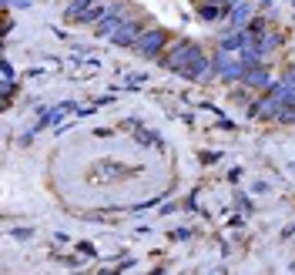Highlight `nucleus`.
Returning a JSON list of instances; mask_svg holds the SVG:
<instances>
[{
    "instance_id": "nucleus-1",
    "label": "nucleus",
    "mask_w": 295,
    "mask_h": 275,
    "mask_svg": "<svg viewBox=\"0 0 295 275\" xmlns=\"http://www.w3.org/2000/svg\"><path fill=\"white\" fill-rule=\"evenodd\" d=\"M158 64H161L165 71L184 77V81H195V84H211V81H218L215 64H211V54L205 51L198 40H191V37H171V44H168L165 54L158 57Z\"/></svg>"
},
{
    "instance_id": "nucleus-2",
    "label": "nucleus",
    "mask_w": 295,
    "mask_h": 275,
    "mask_svg": "<svg viewBox=\"0 0 295 275\" xmlns=\"http://www.w3.org/2000/svg\"><path fill=\"white\" fill-rule=\"evenodd\" d=\"M211 64H215V74H218L221 84H238L241 77H245V71H248V64L241 61V54L221 51V47L211 51Z\"/></svg>"
},
{
    "instance_id": "nucleus-3",
    "label": "nucleus",
    "mask_w": 295,
    "mask_h": 275,
    "mask_svg": "<svg viewBox=\"0 0 295 275\" xmlns=\"http://www.w3.org/2000/svg\"><path fill=\"white\" fill-rule=\"evenodd\" d=\"M168 44H171V34H168L165 27H145V34L138 37V44L131 51L138 57H145V61H158L168 51Z\"/></svg>"
},
{
    "instance_id": "nucleus-4",
    "label": "nucleus",
    "mask_w": 295,
    "mask_h": 275,
    "mask_svg": "<svg viewBox=\"0 0 295 275\" xmlns=\"http://www.w3.org/2000/svg\"><path fill=\"white\" fill-rule=\"evenodd\" d=\"M145 27H148L145 20L138 17V14H131V17L121 20V27L114 31L111 44H114V47H134V44H138V37L145 34Z\"/></svg>"
},
{
    "instance_id": "nucleus-5",
    "label": "nucleus",
    "mask_w": 295,
    "mask_h": 275,
    "mask_svg": "<svg viewBox=\"0 0 295 275\" xmlns=\"http://www.w3.org/2000/svg\"><path fill=\"white\" fill-rule=\"evenodd\" d=\"M272 81H275V77H272V71H268V64H252L238 84H245V88H252V91H258V94H265L268 88H272Z\"/></svg>"
},
{
    "instance_id": "nucleus-6",
    "label": "nucleus",
    "mask_w": 295,
    "mask_h": 275,
    "mask_svg": "<svg viewBox=\"0 0 295 275\" xmlns=\"http://www.w3.org/2000/svg\"><path fill=\"white\" fill-rule=\"evenodd\" d=\"M255 3H248V0H235L232 7H228V17H225V24L228 27H235V31H245L248 24H252V17H255Z\"/></svg>"
},
{
    "instance_id": "nucleus-7",
    "label": "nucleus",
    "mask_w": 295,
    "mask_h": 275,
    "mask_svg": "<svg viewBox=\"0 0 295 275\" xmlns=\"http://www.w3.org/2000/svg\"><path fill=\"white\" fill-rule=\"evenodd\" d=\"M285 40H289V37H285V31H278L275 24H272L265 34H258V37H255V44H258V51L265 54V61H268L272 54H278V51L285 47Z\"/></svg>"
},
{
    "instance_id": "nucleus-8",
    "label": "nucleus",
    "mask_w": 295,
    "mask_h": 275,
    "mask_svg": "<svg viewBox=\"0 0 295 275\" xmlns=\"http://www.w3.org/2000/svg\"><path fill=\"white\" fill-rule=\"evenodd\" d=\"M195 7H198V17H202L205 24H218V20L228 17V3H215V0H198Z\"/></svg>"
},
{
    "instance_id": "nucleus-9",
    "label": "nucleus",
    "mask_w": 295,
    "mask_h": 275,
    "mask_svg": "<svg viewBox=\"0 0 295 275\" xmlns=\"http://www.w3.org/2000/svg\"><path fill=\"white\" fill-rule=\"evenodd\" d=\"M101 17H104V0H97V3H91V7H88V10H81L71 24H77V27H94Z\"/></svg>"
},
{
    "instance_id": "nucleus-10",
    "label": "nucleus",
    "mask_w": 295,
    "mask_h": 275,
    "mask_svg": "<svg viewBox=\"0 0 295 275\" xmlns=\"http://www.w3.org/2000/svg\"><path fill=\"white\" fill-rule=\"evenodd\" d=\"M134 141L141 148H165L161 134H154V131H148V128H134Z\"/></svg>"
},
{
    "instance_id": "nucleus-11",
    "label": "nucleus",
    "mask_w": 295,
    "mask_h": 275,
    "mask_svg": "<svg viewBox=\"0 0 295 275\" xmlns=\"http://www.w3.org/2000/svg\"><path fill=\"white\" fill-rule=\"evenodd\" d=\"M91 3H97V0H67V7H64V20H67V24H71V20L77 17V14H81V10H88V7H91Z\"/></svg>"
},
{
    "instance_id": "nucleus-12",
    "label": "nucleus",
    "mask_w": 295,
    "mask_h": 275,
    "mask_svg": "<svg viewBox=\"0 0 295 275\" xmlns=\"http://www.w3.org/2000/svg\"><path fill=\"white\" fill-rule=\"evenodd\" d=\"M275 124H295V104H282V108H278Z\"/></svg>"
},
{
    "instance_id": "nucleus-13",
    "label": "nucleus",
    "mask_w": 295,
    "mask_h": 275,
    "mask_svg": "<svg viewBox=\"0 0 295 275\" xmlns=\"http://www.w3.org/2000/svg\"><path fill=\"white\" fill-rule=\"evenodd\" d=\"M10 81H17L14 64H10V61H0V84H10Z\"/></svg>"
},
{
    "instance_id": "nucleus-14",
    "label": "nucleus",
    "mask_w": 295,
    "mask_h": 275,
    "mask_svg": "<svg viewBox=\"0 0 295 275\" xmlns=\"http://www.w3.org/2000/svg\"><path fill=\"white\" fill-rule=\"evenodd\" d=\"M0 94H3V108H10V101H14V94H17V81L0 84Z\"/></svg>"
},
{
    "instance_id": "nucleus-15",
    "label": "nucleus",
    "mask_w": 295,
    "mask_h": 275,
    "mask_svg": "<svg viewBox=\"0 0 295 275\" xmlns=\"http://www.w3.org/2000/svg\"><path fill=\"white\" fill-rule=\"evenodd\" d=\"M198 161H202L205 168L215 165V161H221V151H202V154H198Z\"/></svg>"
},
{
    "instance_id": "nucleus-16",
    "label": "nucleus",
    "mask_w": 295,
    "mask_h": 275,
    "mask_svg": "<svg viewBox=\"0 0 295 275\" xmlns=\"http://www.w3.org/2000/svg\"><path fill=\"white\" fill-rule=\"evenodd\" d=\"M235 205H238L245 215H252V208H255V205H252V198H248V195H241V191L235 195Z\"/></svg>"
},
{
    "instance_id": "nucleus-17",
    "label": "nucleus",
    "mask_w": 295,
    "mask_h": 275,
    "mask_svg": "<svg viewBox=\"0 0 295 275\" xmlns=\"http://www.w3.org/2000/svg\"><path fill=\"white\" fill-rule=\"evenodd\" d=\"M74 248H77V252H81V255H84V258H94V255H97V248H94L91 242H77Z\"/></svg>"
},
{
    "instance_id": "nucleus-18",
    "label": "nucleus",
    "mask_w": 295,
    "mask_h": 275,
    "mask_svg": "<svg viewBox=\"0 0 295 275\" xmlns=\"http://www.w3.org/2000/svg\"><path fill=\"white\" fill-rule=\"evenodd\" d=\"M30 3H34V0H3V7H7V10H27Z\"/></svg>"
},
{
    "instance_id": "nucleus-19",
    "label": "nucleus",
    "mask_w": 295,
    "mask_h": 275,
    "mask_svg": "<svg viewBox=\"0 0 295 275\" xmlns=\"http://www.w3.org/2000/svg\"><path fill=\"white\" fill-rule=\"evenodd\" d=\"M191 235H195L191 228H175V232H171V242H188Z\"/></svg>"
},
{
    "instance_id": "nucleus-20",
    "label": "nucleus",
    "mask_w": 295,
    "mask_h": 275,
    "mask_svg": "<svg viewBox=\"0 0 295 275\" xmlns=\"http://www.w3.org/2000/svg\"><path fill=\"white\" fill-rule=\"evenodd\" d=\"M181 208H188V212H198V195L191 191L188 198H181Z\"/></svg>"
},
{
    "instance_id": "nucleus-21",
    "label": "nucleus",
    "mask_w": 295,
    "mask_h": 275,
    "mask_svg": "<svg viewBox=\"0 0 295 275\" xmlns=\"http://www.w3.org/2000/svg\"><path fill=\"white\" fill-rule=\"evenodd\" d=\"M134 128H141L138 118H124V121H121V131H134Z\"/></svg>"
},
{
    "instance_id": "nucleus-22",
    "label": "nucleus",
    "mask_w": 295,
    "mask_h": 275,
    "mask_svg": "<svg viewBox=\"0 0 295 275\" xmlns=\"http://www.w3.org/2000/svg\"><path fill=\"white\" fill-rule=\"evenodd\" d=\"M228 228H245V212H238V215H235V218L228 221Z\"/></svg>"
},
{
    "instance_id": "nucleus-23",
    "label": "nucleus",
    "mask_w": 295,
    "mask_h": 275,
    "mask_svg": "<svg viewBox=\"0 0 295 275\" xmlns=\"http://www.w3.org/2000/svg\"><path fill=\"white\" fill-rule=\"evenodd\" d=\"M10 235H14V239H30V235H34V228H14Z\"/></svg>"
},
{
    "instance_id": "nucleus-24",
    "label": "nucleus",
    "mask_w": 295,
    "mask_h": 275,
    "mask_svg": "<svg viewBox=\"0 0 295 275\" xmlns=\"http://www.w3.org/2000/svg\"><path fill=\"white\" fill-rule=\"evenodd\" d=\"M241 175H245L241 168H232V171H228V182H232V184H238V182H241Z\"/></svg>"
},
{
    "instance_id": "nucleus-25",
    "label": "nucleus",
    "mask_w": 295,
    "mask_h": 275,
    "mask_svg": "<svg viewBox=\"0 0 295 275\" xmlns=\"http://www.w3.org/2000/svg\"><path fill=\"white\" fill-rule=\"evenodd\" d=\"M181 208V202H168V205H161V215H171V212H178Z\"/></svg>"
},
{
    "instance_id": "nucleus-26",
    "label": "nucleus",
    "mask_w": 295,
    "mask_h": 275,
    "mask_svg": "<svg viewBox=\"0 0 295 275\" xmlns=\"http://www.w3.org/2000/svg\"><path fill=\"white\" fill-rule=\"evenodd\" d=\"M141 81H145V74H131V77H128V88H131V91H134V88H138Z\"/></svg>"
},
{
    "instance_id": "nucleus-27",
    "label": "nucleus",
    "mask_w": 295,
    "mask_h": 275,
    "mask_svg": "<svg viewBox=\"0 0 295 275\" xmlns=\"http://www.w3.org/2000/svg\"><path fill=\"white\" fill-rule=\"evenodd\" d=\"M114 269H118V272H124V269H134V258H121Z\"/></svg>"
},
{
    "instance_id": "nucleus-28",
    "label": "nucleus",
    "mask_w": 295,
    "mask_h": 275,
    "mask_svg": "<svg viewBox=\"0 0 295 275\" xmlns=\"http://www.w3.org/2000/svg\"><path fill=\"white\" fill-rule=\"evenodd\" d=\"M218 128H221V131H235V121H228V118H218Z\"/></svg>"
},
{
    "instance_id": "nucleus-29",
    "label": "nucleus",
    "mask_w": 295,
    "mask_h": 275,
    "mask_svg": "<svg viewBox=\"0 0 295 275\" xmlns=\"http://www.w3.org/2000/svg\"><path fill=\"white\" fill-rule=\"evenodd\" d=\"M278 77H285V81H289V84H295V67H285V71L278 74Z\"/></svg>"
},
{
    "instance_id": "nucleus-30",
    "label": "nucleus",
    "mask_w": 295,
    "mask_h": 275,
    "mask_svg": "<svg viewBox=\"0 0 295 275\" xmlns=\"http://www.w3.org/2000/svg\"><path fill=\"white\" fill-rule=\"evenodd\" d=\"M10 31H14V17H10V14H3V34H10Z\"/></svg>"
},
{
    "instance_id": "nucleus-31",
    "label": "nucleus",
    "mask_w": 295,
    "mask_h": 275,
    "mask_svg": "<svg viewBox=\"0 0 295 275\" xmlns=\"http://www.w3.org/2000/svg\"><path fill=\"white\" fill-rule=\"evenodd\" d=\"M255 195H268V182H255Z\"/></svg>"
},
{
    "instance_id": "nucleus-32",
    "label": "nucleus",
    "mask_w": 295,
    "mask_h": 275,
    "mask_svg": "<svg viewBox=\"0 0 295 275\" xmlns=\"http://www.w3.org/2000/svg\"><path fill=\"white\" fill-rule=\"evenodd\" d=\"M289 3H292V7H295V0H289Z\"/></svg>"
}]
</instances>
